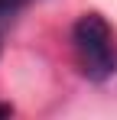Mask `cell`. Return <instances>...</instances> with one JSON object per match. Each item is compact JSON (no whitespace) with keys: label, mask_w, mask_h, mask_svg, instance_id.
<instances>
[{"label":"cell","mask_w":117,"mask_h":120,"mask_svg":"<svg viewBox=\"0 0 117 120\" xmlns=\"http://www.w3.org/2000/svg\"><path fill=\"white\" fill-rule=\"evenodd\" d=\"M72 52L88 81H107L117 75V36L101 13H81L75 20Z\"/></svg>","instance_id":"1"},{"label":"cell","mask_w":117,"mask_h":120,"mask_svg":"<svg viewBox=\"0 0 117 120\" xmlns=\"http://www.w3.org/2000/svg\"><path fill=\"white\" fill-rule=\"evenodd\" d=\"M33 0H0V39H3V33H7V26L16 20V13L23 7H29Z\"/></svg>","instance_id":"2"}]
</instances>
